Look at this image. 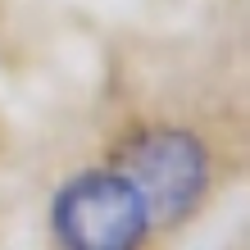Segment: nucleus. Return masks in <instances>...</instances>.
I'll list each match as a JSON object with an SVG mask.
<instances>
[{"mask_svg":"<svg viewBox=\"0 0 250 250\" xmlns=\"http://www.w3.org/2000/svg\"><path fill=\"white\" fill-rule=\"evenodd\" d=\"M100 159L141 191L159 237H178L214 205L232 173V146L209 119L178 109H132L105 132Z\"/></svg>","mask_w":250,"mask_h":250,"instance_id":"f257e3e1","label":"nucleus"},{"mask_svg":"<svg viewBox=\"0 0 250 250\" xmlns=\"http://www.w3.org/2000/svg\"><path fill=\"white\" fill-rule=\"evenodd\" d=\"M50 250H164L141 191L105 159L73 164L46 196Z\"/></svg>","mask_w":250,"mask_h":250,"instance_id":"f03ea898","label":"nucleus"}]
</instances>
